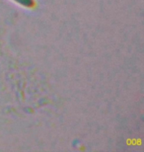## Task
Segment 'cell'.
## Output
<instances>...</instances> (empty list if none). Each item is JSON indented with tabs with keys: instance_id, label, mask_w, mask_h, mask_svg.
Listing matches in <instances>:
<instances>
[{
	"instance_id": "6da1fadb",
	"label": "cell",
	"mask_w": 144,
	"mask_h": 152,
	"mask_svg": "<svg viewBox=\"0 0 144 152\" xmlns=\"http://www.w3.org/2000/svg\"><path fill=\"white\" fill-rule=\"evenodd\" d=\"M13 1L27 8H32L35 6V0H13Z\"/></svg>"
}]
</instances>
